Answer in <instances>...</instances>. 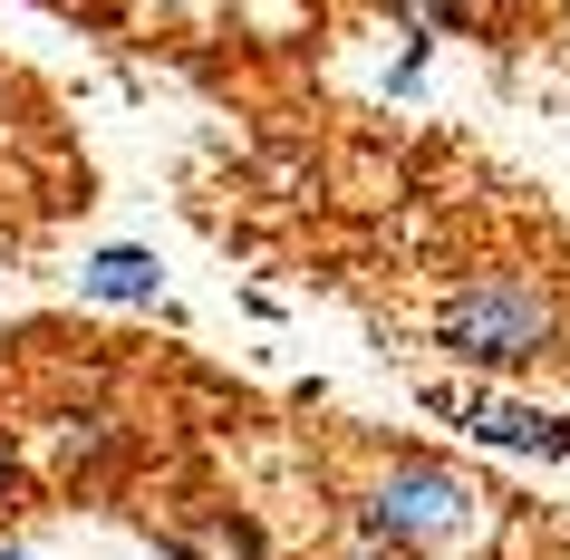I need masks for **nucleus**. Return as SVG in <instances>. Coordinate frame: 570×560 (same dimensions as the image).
Masks as SVG:
<instances>
[{
    "label": "nucleus",
    "instance_id": "obj_5",
    "mask_svg": "<svg viewBox=\"0 0 570 560\" xmlns=\"http://www.w3.org/2000/svg\"><path fill=\"white\" fill-rule=\"evenodd\" d=\"M78 291L107 299V310H155V291H165V262H155V252H136V242H107V252H88Z\"/></svg>",
    "mask_w": 570,
    "mask_h": 560
},
{
    "label": "nucleus",
    "instance_id": "obj_7",
    "mask_svg": "<svg viewBox=\"0 0 570 560\" xmlns=\"http://www.w3.org/2000/svg\"><path fill=\"white\" fill-rule=\"evenodd\" d=\"M406 49L387 59V97H416L425 88V68H435V30H396Z\"/></svg>",
    "mask_w": 570,
    "mask_h": 560
},
{
    "label": "nucleus",
    "instance_id": "obj_4",
    "mask_svg": "<svg viewBox=\"0 0 570 560\" xmlns=\"http://www.w3.org/2000/svg\"><path fill=\"white\" fill-rule=\"evenodd\" d=\"M155 551L165 560H271L262 522L242 512V502H204V512H184L175 531H155Z\"/></svg>",
    "mask_w": 570,
    "mask_h": 560
},
{
    "label": "nucleus",
    "instance_id": "obj_6",
    "mask_svg": "<svg viewBox=\"0 0 570 560\" xmlns=\"http://www.w3.org/2000/svg\"><path fill=\"white\" fill-rule=\"evenodd\" d=\"M396 10V30H483V0H387Z\"/></svg>",
    "mask_w": 570,
    "mask_h": 560
},
{
    "label": "nucleus",
    "instance_id": "obj_1",
    "mask_svg": "<svg viewBox=\"0 0 570 560\" xmlns=\"http://www.w3.org/2000/svg\"><path fill=\"white\" fill-rule=\"evenodd\" d=\"M570 338L561 320V281L532 262H483L464 271L445 291V310H435V348L454 357V367H474V377H532V367H551Z\"/></svg>",
    "mask_w": 570,
    "mask_h": 560
},
{
    "label": "nucleus",
    "instance_id": "obj_3",
    "mask_svg": "<svg viewBox=\"0 0 570 560\" xmlns=\"http://www.w3.org/2000/svg\"><path fill=\"white\" fill-rule=\"evenodd\" d=\"M445 406L464 415V435L493 444V454H570V415L512 406V396H483V386H464V396H445Z\"/></svg>",
    "mask_w": 570,
    "mask_h": 560
},
{
    "label": "nucleus",
    "instance_id": "obj_2",
    "mask_svg": "<svg viewBox=\"0 0 570 560\" xmlns=\"http://www.w3.org/2000/svg\"><path fill=\"white\" fill-rule=\"evenodd\" d=\"M483 502L493 493L464 464H445V454H387L358 483L348 522H358L367 551H387V560H454L483 531Z\"/></svg>",
    "mask_w": 570,
    "mask_h": 560
},
{
    "label": "nucleus",
    "instance_id": "obj_8",
    "mask_svg": "<svg viewBox=\"0 0 570 560\" xmlns=\"http://www.w3.org/2000/svg\"><path fill=\"white\" fill-rule=\"evenodd\" d=\"M10 493H20V454H10V435H0V512H10Z\"/></svg>",
    "mask_w": 570,
    "mask_h": 560
},
{
    "label": "nucleus",
    "instance_id": "obj_9",
    "mask_svg": "<svg viewBox=\"0 0 570 560\" xmlns=\"http://www.w3.org/2000/svg\"><path fill=\"white\" fill-rule=\"evenodd\" d=\"M0 560H39V551H30V541H0Z\"/></svg>",
    "mask_w": 570,
    "mask_h": 560
}]
</instances>
